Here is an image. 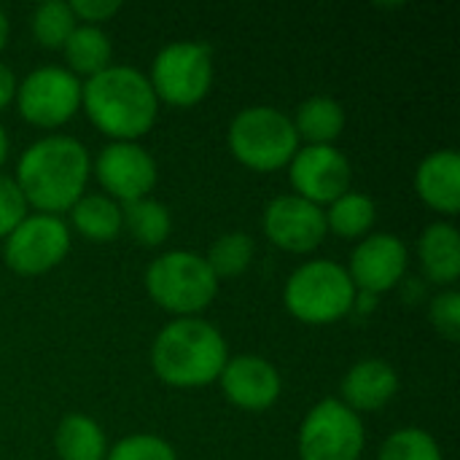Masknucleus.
I'll return each mask as SVG.
<instances>
[{"instance_id":"nucleus-1","label":"nucleus","mask_w":460,"mask_h":460,"mask_svg":"<svg viewBox=\"0 0 460 460\" xmlns=\"http://www.w3.org/2000/svg\"><path fill=\"white\" fill-rule=\"evenodd\" d=\"M92 172V156L73 135H46L30 143L16 162V186L27 208L38 213H65L84 194Z\"/></svg>"},{"instance_id":"nucleus-2","label":"nucleus","mask_w":460,"mask_h":460,"mask_svg":"<svg viewBox=\"0 0 460 460\" xmlns=\"http://www.w3.org/2000/svg\"><path fill=\"white\" fill-rule=\"evenodd\" d=\"M81 108L102 135L135 143L154 127L159 97L137 67L108 65L81 84Z\"/></svg>"},{"instance_id":"nucleus-3","label":"nucleus","mask_w":460,"mask_h":460,"mask_svg":"<svg viewBox=\"0 0 460 460\" xmlns=\"http://www.w3.org/2000/svg\"><path fill=\"white\" fill-rule=\"evenodd\" d=\"M226 361L229 348L224 334L202 318L170 321L151 345V369L172 388L210 385Z\"/></svg>"},{"instance_id":"nucleus-4","label":"nucleus","mask_w":460,"mask_h":460,"mask_svg":"<svg viewBox=\"0 0 460 460\" xmlns=\"http://www.w3.org/2000/svg\"><path fill=\"white\" fill-rule=\"evenodd\" d=\"M356 296L358 291L348 270L332 259H310L299 264L283 288L288 313L313 326L345 318L356 307Z\"/></svg>"},{"instance_id":"nucleus-5","label":"nucleus","mask_w":460,"mask_h":460,"mask_svg":"<svg viewBox=\"0 0 460 460\" xmlns=\"http://www.w3.org/2000/svg\"><path fill=\"white\" fill-rule=\"evenodd\" d=\"M229 151L251 170L272 172L288 167L299 151V135L288 113L272 105H251L229 124Z\"/></svg>"},{"instance_id":"nucleus-6","label":"nucleus","mask_w":460,"mask_h":460,"mask_svg":"<svg viewBox=\"0 0 460 460\" xmlns=\"http://www.w3.org/2000/svg\"><path fill=\"white\" fill-rule=\"evenodd\" d=\"M148 296L178 318H197L218 294V278L205 256L194 251H167L146 270Z\"/></svg>"},{"instance_id":"nucleus-7","label":"nucleus","mask_w":460,"mask_h":460,"mask_svg":"<svg viewBox=\"0 0 460 460\" xmlns=\"http://www.w3.org/2000/svg\"><path fill=\"white\" fill-rule=\"evenodd\" d=\"M159 100L191 108L213 86V49L205 40H172L154 57L148 75Z\"/></svg>"},{"instance_id":"nucleus-8","label":"nucleus","mask_w":460,"mask_h":460,"mask_svg":"<svg viewBox=\"0 0 460 460\" xmlns=\"http://www.w3.org/2000/svg\"><path fill=\"white\" fill-rule=\"evenodd\" d=\"M367 445L361 415L340 399L318 402L299 426V460H358Z\"/></svg>"},{"instance_id":"nucleus-9","label":"nucleus","mask_w":460,"mask_h":460,"mask_svg":"<svg viewBox=\"0 0 460 460\" xmlns=\"http://www.w3.org/2000/svg\"><path fill=\"white\" fill-rule=\"evenodd\" d=\"M81 78L59 65H40L16 84V105L24 121L54 129L81 108Z\"/></svg>"},{"instance_id":"nucleus-10","label":"nucleus","mask_w":460,"mask_h":460,"mask_svg":"<svg viewBox=\"0 0 460 460\" xmlns=\"http://www.w3.org/2000/svg\"><path fill=\"white\" fill-rule=\"evenodd\" d=\"M70 251V229L59 216L27 213L5 237L3 259L19 275H43Z\"/></svg>"},{"instance_id":"nucleus-11","label":"nucleus","mask_w":460,"mask_h":460,"mask_svg":"<svg viewBox=\"0 0 460 460\" xmlns=\"http://www.w3.org/2000/svg\"><path fill=\"white\" fill-rule=\"evenodd\" d=\"M94 175L111 199L127 205L154 191L159 181V167L148 148H143L140 143L113 140L97 154Z\"/></svg>"},{"instance_id":"nucleus-12","label":"nucleus","mask_w":460,"mask_h":460,"mask_svg":"<svg viewBox=\"0 0 460 460\" xmlns=\"http://www.w3.org/2000/svg\"><path fill=\"white\" fill-rule=\"evenodd\" d=\"M288 178L296 197L321 208L350 191L353 167L337 146H302L288 162Z\"/></svg>"},{"instance_id":"nucleus-13","label":"nucleus","mask_w":460,"mask_h":460,"mask_svg":"<svg viewBox=\"0 0 460 460\" xmlns=\"http://www.w3.org/2000/svg\"><path fill=\"white\" fill-rule=\"evenodd\" d=\"M261 226L267 240L288 253L315 251L329 232L326 213L296 194H280L270 199L261 216Z\"/></svg>"},{"instance_id":"nucleus-14","label":"nucleus","mask_w":460,"mask_h":460,"mask_svg":"<svg viewBox=\"0 0 460 460\" xmlns=\"http://www.w3.org/2000/svg\"><path fill=\"white\" fill-rule=\"evenodd\" d=\"M410 251L402 237L377 232L367 234L350 253V264L345 267L356 291L369 296L391 291L407 272Z\"/></svg>"},{"instance_id":"nucleus-15","label":"nucleus","mask_w":460,"mask_h":460,"mask_svg":"<svg viewBox=\"0 0 460 460\" xmlns=\"http://www.w3.org/2000/svg\"><path fill=\"white\" fill-rule=\"evenodd\" d=\"M218 383L224 388V396L245 412L270 410L280 399V391H283L280 372L275 369L272 361L261 356L229 358L218 375Z\"/></svg>"},{"instance_id":"nucleus-16","label":"nucleus","mask_w":460,"mask_h":460,"mask_svg":"<svg viewBox=\"0 0 460 460\" xmlns=\"http://www.w3.org/2000/svg\"><path fill=\"white\" fill-rule=\"evenodd\" d=\"M399 391V375L396 369L383 358H364L353 364L340 385L342 404L350 407L356 415L361 412H377L383 410Z\"/></svg>"},{"instance_id":"nucleus-17","label":"nucleus","mask_w":460,"mask_h":460,"mask_svg":"<svg viewBox=\"0 0 460 460\" xmlns=\"http://www.w3.org/2000/svg\"><path fill=\"white\" fill-rule=\"evenodd\" d=\"M415 189L418 197L445 213L453 216L460 208V156L456 148H442V151H431L429 156H423V162L418 164L415 172Z\"/></svg>"},{"instance_id":"nucleus-18","label":"nucleus","mask_w":460,"mask_h":460,"mask_svg":"<svg viewBox=\"0 0 460 460\" xmlns=\"http://www.w3.org/2000/svg\"><path fill=\"white\" fill-rule=\"evenodd\" d=\"M418 259L429 280L453 286L460 275V237L450 221H434L418 240Z\"/></svg>"},{"instance_id":"nucleus-19","label":"nucleus","mask_w":460,"mask_h":460,"mask_svg":"<svg viewBox=\"0 0 460 460\" xmlns=\"http://www.w3.org/2000/svg\"><path fill=\"white\" fill-rule=\"evenodd\" d=\"M54 450L59 460H105L108 439L94 418L84 412H70L59 420L54 431Z\"/></svg>"},{"instance_id":"nucleus-20","label":"nucleus","mask_w":460,"mask_h":460,"mask_svg":"<svg viewBox=\"0 0 460 460\" xmlns=\"http://www.w3.org/2000/svg\"><path fill=\"white\" fill-rule=\"evenodd\" d=\"M291 121L299 140H307V146H334L345 129V108L329 94H313L296 108Z\"/></svg>"},{"instance_id":"nucleus-21","label":"nucleus","mask_w":460,"mask_h":460,"mask_svg":"<svg viewBox=\"0 0 460 460\" xmlns=\"http://www.w3.org/2000/svg\"><path fill=\"white\" fill-rule=\"evenodd\" d=\"M62 51L73 75H94L113 65V43L100 24H75Z\"/></svg>"},{"instance_id":"nucleus-22","label":"nucleus","mask_w":460,"mask_h":460,"mask_svg":"<svg viewBox=\"0 0 460 460\" xmlns=\"http://www.w3.org/2000/svg\"><path fill=\"white\" fill-rule=\"evenodd\" d=\"M73 226L92 243H111L121 232V205L108 194H84L70 208Z\"/></svg>"},{"instance_id":"nucleus-23","label":"nucleus","mask_w":460,"mask_h":460,"mask_svg":"<svg viewBox=\"0 0 460 460\" xmlns=\"http://www.w3.org/2000/svg\"><path fill=\"white\" fill-rule=\"evenodd\" d=\"M121 229H127L135 243L146 248H156L170 237L172 216L167 205H162L159 199L143 197V199L121 205Z\"/></svg>"},{"instance_id":"nucleus-24","label":"nucleus","mask_w":460,"mask_h":460,"mask_svg":"<svg viewBox=\"0 0 460 460\" xmlns=\"http://www.w3.org/2000/svg\"><path fill=\"white\" fill-rule=\"evenodd\" d=\"M323 213H326V229L342 240H364L377 218L375 199L361 191L342 194Z\"/></svg>"},{"instance_id":"nucleus-25","label":"nucleus","mask_w":460,"mask_h":460,"mask_svg":"<svg viewBox=\"0 0 460 460\" xmlns=\"http://www.w3.org/2000/svg\"><path fill=\"white\" fill-rule=\"evenodd\" d=\"M253 256H256V243H253V237H248L245 232H226V234H221V237L213 240V245L208 248L205 261H208L210 272H213V275L218 278V283H221V280H226V278L243 275V272L251 267Z\"/></svg>"},{"instance_id":"nucleus-26","label":"nucleus","mask_w":460,"mask_h":460,"mask_svg":"<svg viewBox=\"0 0 460 460\" xmlns=\"http://www.w3.org/2000/svg\"><path fill=\"white\" fill-rule=\"evenodd\" d=\"M32 35L46 49H62L70 32L75 30L78 19L70 11V3L65 0H43L32 11Z\"/></svg>"},{"instance_id":"nucleus-27","label":"nucleus","mask_w":460,"mask_h":460,"mask_svg":"<svg viewBox=\"0 0 460 460\" xmlns=\"http://www.w3.org/2000/svg\"><path fill=\"white\" fill-rule=\"evenodd\" d=\"M377 460H445V456L429 431L399 429L380 445Z\"/></svg>"},{"instance_id":"nucleus-28","label":"nucleus","mask_w":460,"mask_h":460,"mask_svg":"<svg viewBox=\"0 0 460 460\" xmlns=\"http://www.w3.org/2000/svg\"><path fill=\"white\" fill-rule=\"evenodd\" d=\"M105 460H178L170 442L154 434H132L108 447Z\"/></svg>"},{"instance_id":"nucleus-29","label":"nucleus","mask_w":460,"mask_h":460,"mask_svg":"<svg viewBox=\"0 0 460 460\" xmlns=\"http://www.w3.org/2000/svg\"><path fill=\"white\" fill-rule=\"evenodd\" d=\"M429 318L434 323V329L450 340L458 342L460 340V294L456 288H445L439 291L431 305H429Z\"/></svg>"},{"instance_id":"nucleus-30","label":"nucleus","mask_w":460,"mask_h":460,"mask_svg":"<svg viewBox=\"0 0 460 460\" xmlns=\"http://www.w3.org/2000/svg\"><path fill=\"white\" fill-rule=\"evenodd\" d=\"M24 216H27L24 194L19 191L13 178L0 172V237H8Z\"/></svg>"},{"instance_id":"nucleus-31","label":"nucleus","mask_w":460,"mask_h":460,"mask_svg":"<svg viewBox=\"0 0 460 460\" xmlns=\"http://www.w3.org/2000/svg\"><path fill=\"white\" fill-rule=\"evenodd\" d=\"M121 3L119 0H70V11L75 19L86 22V24H97L111 19L113 13H119Z\"/></svg>"},{"instance_id":"nucleus-32","label":"nucleus","mask_w":460,"mask_h":460,"mask_svg":"<svg viewBox=\"0 0 460 460\" xmlns=\"http://www.w3.org/2000/svg\"><path fill=\"white\" fill-rule=\"evenodd\" d=\"M13 97H16V75L5 62H0V111L8 108Z\"/></svg>"},{"instance_id":"nucleus-33","label":"nucleus","mask_w":460,"mask_h":460,"mask_svg":"<svg viewBox=\"0 0 460 460\" xmlns=\"http://www.w3.org/2000/svg\"><path fill=\"white\" fill-rule=\"evenodd\" d=\"M8 32H11V27H8V16H5V11L0 8V51H3V46L8 43Z\"/></svg>"},{"instance_id":"nucleus-34","label":"nucleus","mask_w":460,"mask_h":460,"mask_svg":"<svg viewBox=\"0 0 460 460\" xmlns=\"http://www.w3.org/2000/svg\"><path fill=\"white\" fill-rule=\"evenodd\" d=\"M8 156V132L3 129V121H0V164L5 162Z\"/></svg>"}]
</instances>
